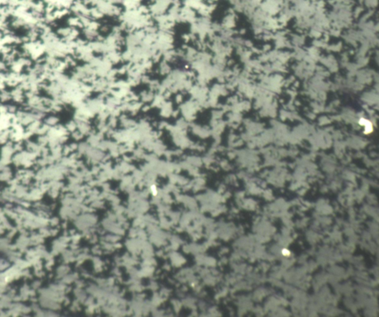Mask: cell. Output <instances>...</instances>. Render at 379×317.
<instances>
[{"mask_svg":"<svg viewBox=\"0 0 379 317\" xmlns=\"http://www.w3.org/2000/svg\"><path fill=\"white\" fill-rule=\"evenodd\" d=\"M282 254L284 256H286V257H287V256H289L290 254V252L287 249H284V250H282Z\"/></svg>","mask_w":379,"mask_h":317,"instance_id":"obj_2","label":"cell"},{"mask_svg":"<svg viewBox=\"0 0 379 317\" xmlns=\"http://www.w3.org/2000/svg\"><path fill=\"white\" fill-rule=\"evenodd\" d=\"M42 121L47 127H49L50 128H51L60 125V119L57 113H46L44 116V117L42 119Z\"/></svg>","mask_w":379,"mask_h":317,"instance_id":"obj_1","label":"cell"}]
</instances>
